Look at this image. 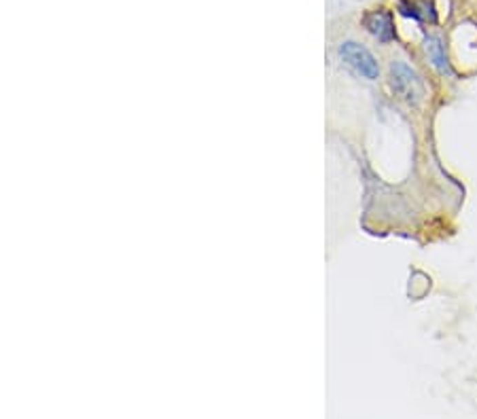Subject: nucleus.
<instances>
[{"instance_id": "nucleus-3", "label": "nucleus", "mask_w": 477, "mask_h": 419, "mask_svg": "<svg viewBox=\"0 0 477 419\" xmlns=\"http://www.w3.org/2000/svg\"><path fill=\"white\" fill-rule=\"evenodd\" d=\"M363 23L382 43H388L395 39V25H392V15L388 11H372L365 15Z\"/></svg>"}, {"instance_id": "nucleus-4", "label": "nucleus", "mask_w": 477, "mask_h": 419, "mask_svg": "<svg viewBox=\"0 0 477 419\" xmlns=\"http://www.w3.org/2000/svg\"><path fill=\"white\" fill-rule=\"evenodd\" d=\"M399 11L405 17H414V19H420V21H431V23L437 21L435 7H433V3H427V0H423V3H401Z\"/></svg>"}, {"instance_id": "nucleus-2", "label": "nucleus", "mask_w": 477, "mask_h": 419, "mask_svg": "<svg viewBox=\"0 0 477 419\" xmlns=\"http://www.w3.org/2000/svg\"><path fill=\"white\" fill-rule=\"evenodd\" d=\"M340 55L344 58V62H348L361 76L372 78V80L378 78V74H380L378 62L374 60V55H372L367 49H365V47H361V45L348 41V43H344V45L340 47Z\"/></svg>"}, {"instance_id": "nucleus-5", "label": "nucleus", "mask_w": 477, "mask_h": 419, "mask_svg": "<svg viewBox=\"0 0 477 419\" xmlns=\"http://www.w3.org/2000/svg\"><path fill=\"white\" fill-rule=\"evenodd\" d=\"M427 53L431 62L435 64V68L439 72H450V66H447V58H445V51H443V45L437 36H427Z\"/></svg>"}, {"instance_id": "nucleus-1", "label": "nucleus", "mask_w": 477, "mask_h": 419, "mask_svg": "<svg viewBox=\"0 0 477 419\" xmlns=\"http://www.w3.org/2000/svg\"><path fill=\"white\" fill-rule=\"evenodd\" d=\"M390 87L401 100L407 104H420L425 98V85L420 76L403 62H392L390 64Z\"/></svg>"}]
</instances>
